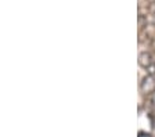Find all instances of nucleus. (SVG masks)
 <instances>
[{
	"instance_id": "nucleus-1",
	"label": "nucleus",
	"mask_w": 155,
	"mask_h": 137,
	"mask_svg": "<svg viewBox=\"0 0 155 137\" xmlns=\"http://www.w3.org/2000/svg\"><path fill=\"white\" fill-rule=\"evenodd\" d=\"M140 91L143 94H147V96H151L152 93L155 91V78L151 75H147L141 79L140 82Z\"/></svg>"
},
{
	"instance_id": "nucleus-2",
	"label": "nucleus",
	"mask_w": 155,
	"mask_h": 137,
	"mask_svg": "<svg viewBox=\"0 0 155 137\" xmlns=\"http://www.w3.org/2000/svg\"><path fill=\"white\" fill-rule=\"evenodd\" d=\"M155 64V57L150 51H141L139 54V65L144 69H148Z\"/></svg>"
},
{
	"instance_id": "nucleus-3",
	"label": "nucleus",
	"mask_w": 155,
	"mask_h": 137,
	"mask_svg": "<svg viewBox=\"0 0 155 137\" xmlns=\"http://www.w3.org/2000/svg\"><path fill=\"white\" fill-rule=\"evenodd\" d=\"M150 104H151L152 108H155V91L152 93L151 96H150Z\"/></svg>"
},
{
	"instance_id": "nucleus-4",
	"label": "nucleus",
	"mask_w": 155,
	"mask_h": 137,
	"mask_svg": "<svg viewBox=\"0 0 155 137\" xmlns=\"http://www.w3.org/2000/svg\"><path fill=\"white\" fill-rule=\"evenodd\" d=\"M152 125H154V127H155V116L152 118Z\"/></svg>"
},
{
	"instance_id": "nucleus-5",
	"label": "nucleus",
	"mask_w": 155,
	"mask_h": 137,
	"mask_svg": "<svg viewBox=\"0 0 155 137\" xmlns=\"http://www.w3.org/2000/svg\"><path fill=\"white\" fill-rule=\"evenodd\" d=\"M152 15H154V18H155V7H154V10H152Z\"/></svg>"
}]
</instances>
